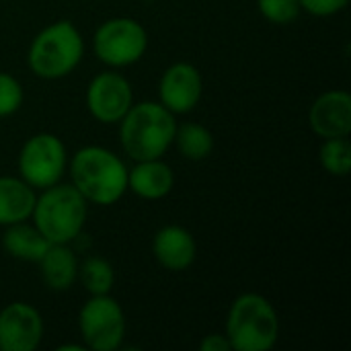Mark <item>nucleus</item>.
<instances>
[{
    "mask_svg": "<svg viewBox=\"0 0 351 351\" xmlns=\"http://www.w3.org/2000/svg\"><path fill=\"white\" fill-rule=\"evenodd\" d=\"M70 179L76 191L97 206H113L128 191V167L103 146H84L68 162Z\"/></svg>",
    "mask_w": 351,
    "mask_h": 351,
    "instance_id": "obj_1",
    "label": "nucleus"
},
{
    "mask_svg": "<svg viewBox=\"0 0 351 351\" xmlns=\"http://www.w3.org/2000/svg\"><path fill=\"white\" fill-rule=\"evenodd\" d=\"M175 130V115L165 105L142 101L119 119V144L132 160L162 158L173 146Z\"/></svg>",
    "mask_w": 351,
    "mask_h": 351,
    "instance_id": "obj_2",
    "label": "nucleus"
},
{
    "mask_svg": "<svg viewBox=\"0 0 351 351\" xmlns=\"http://www.w3.org/2000/svg\"><path fill=\"white\" fill-rule=\"evenodd\" d=\"M86 214L88 202L76 187L72 183H56L41 189L35 197L31 220L49 243L70 245L82 234Z\"/></svg>",
    "mask_w": 351,
    "mask_h": 351,
    "instance_id": "obj_3",
    "label": "nucleus"
},
{
    "mask_svg": "<svg viewBox=\"0 0 351 351\" xmlns=\"http://www.w3.org/2000/svg\"><path fill=\"white\" fill-rule=\"evenodd\" d=\"M226 337L234 351H269L280 337V319L274 304L255 292L232 300L226 317Z\"/></svg>",
    "mask_w": 351,
    "mask_h": 351,
    "instance_id": "obj_4",
    "label": "nucleus"
},
{
    "mask_svg": "<svg viewBox=\"0 0 351 351\" xmlns=\"http://www.w3.org/2000/svg\"><path fill=\"white\" fill-rule=\"evenodd\" d=\"M84 56V39L70 21H56L43 27L27 51L29 70L45 80L66 78Z\"/></svg>",
    "mask_w": 351,
    "mask_h": 351,
    "instance_id": "obj_5",
    "label": "nucleus"
},
{
    "mask_svg": "<svg viewBox=\"0 0 351 351\" xmlns=\"http://www.w3.org/2000/svg\"><path fill=\"white\" fill-rule=\"evenodd\" d=\"M148 47V33L132 16H113L101 23L93 35V51L109 68H125L142 60Z\"/></svg>",
    "mask_w": 351,
    "mask_h": 351,
    "instance_id": "obj_6",
    "label": "nucleus"
},
{
    "mask_svg": "<svg viewBox=\"0 0 351 351\" xmlns=\"http://www.w3.org/2000/svg\"><path fill=\"white\" fill-rule=\"evenodd\" d=\"M68 171V152L56 134L31 136L19 152V177L35 191L51 187L62 181Z\"/></svg>",
    "mask_w": 351,
    "mask_h": 351,
    "instance_id": "obj_7",
    "label": "nucleus"
},
{
    "mask_svg": "<svg viewBox=\"0 0 351 351\" xmlns=\"http://www.w3.org/2000/svg\"><path fill=\"white\" fill-rule=\"evenodd\" d=\"M78 329L86 350L115 351L125 337V315L109 294L90 296L78 313Z\"/></svg>",
    "mask_w": 351,
    "mask_h": 351,
    "instance_id": "obj_8",
    "label": "nucleus"
},
{
    "mask_svg": "<svg viewBox=\"0 0 351 351\" xmlns=\"http://www.w3.org/2000/svg\"><path fill=\"white\" fill-rule=\"evenodd\" d=\"M134 105V90L119 72L97 74L86 88L88 113L101 123H119V119Z\"/></svg>",
    "mask_w": 351,
    "mask_h": 351,
    "instance_id": "obj_9",
    "label": "nucleus"
},
{
    "mask_svg": "<svg viewBox=\"0 0 351 351\" xmlns=\"http://www.w3.org/2000/svg\"><path fill=\"white\" fill-rule=\"evenodd\" d=\"M43 339L41 313L29 302H10L0 311V351H35Z\"/></svg>",
    "mask_w": 351,
    "mask_h": 351,
    "instance_id": "obj_10",
    "label": "nucleus"
},
{
    "mask_svg": "<svg viewBox=\"0 0 351 351\" xmlns=\"http://www.w3.org/2000/svg\"><path fill=\"white\" fill-rule=\"evenodd\" d=\"M204 95L202 72L189 62H177L169 66L158 82V103L173 115L189 113L197 107Z\"/></svg>",
    "mask_w": 351,
    "mask_h": 351,
    "instance_id": "obj_11",
    "label": "nucleus"
},
{
    "mask_svg": "<svg viewBox=\"0 0 351 351\" xmlns=\"http://www.w3.org/2000/svg\"><path fill=\"white\" fill-rule=\"evenodd\" d=\"M311 130L327 138H343L351 134V97L348 90H327L315 99L308 111Z\"/></svg>",
    "mask_w": 351,
    "mask_h": 351,
    "instance_id": "obj_12",
    "label": "nucleus"
},
{
    "mask_svg": "<svg viewBox=\"0 0 351 351\" xmlns=\"http://www.w3.org/2000/svg\"><path fill=\"white\" fill-rule=\"evenodd\" d=\"M152 253L165 269L185 271L193 265L197 257V245L187 228L179 224H169L156 232L152 241Z\"/></svg>",
    "mask_w": 351,
    "mask_h": 351,
    "instance_id": "obj_13",
    "label": "nucleus"
},
{
    "mask_svg": "<svg viewBox=\"0 0 351 351\" xmlns=\"http://www.w3.org/2000/svg\"><path fill=\"white\" fill-rule=\"evenodd\" d=\"M173 187L175 173L162 158L136 160V165L128 169V191L142 199H162L173 191Z\"/></svg>",
    "mask_w": 351,
    "mask_h": 351,
    "instance_id": "obj_14",
    "label": "nucleus"
},
{
    "mask_svg": "<svg viewBox=\"0 0 351 351\" xmlns=\"http://www.w3.org/2000/svg\"><path fill=\"white\" fill-rule=\"evenodd\" d=\"M37 263H39L41 280L51 292L70 290L78 278V259L70 249V245L51 243Z\"/></svg>",
    "mask_w": 351,
    "mask_h": 351,
    "instance_id": "obj_15",
    "label": "nucleus"
},
{
    "mask_svg": "<svg viewBox=\"0 0 351 351\" xmlns=\"http://www.w3.org/2000/svg\"><path fill=\"white\" fill-rule=\"evenodd\" d=\"M35 197V189L21 177H0V226L29 220Z\"/></svg>",
    "mask_w": 351,
    "mask_h": 351,
    "instance_id": "obj_16",
    "label": "nucleus"
},
{
    "mask_svg": "<svg viewBox=\"0 0 351 351\" xmlns=\"http://www.w3.org/2000/svg\"><path fill=\"white\" fill-rule=\"evenodd\" d=\"M4 228L6 230L2 234V249L19 261L37 263L43 257V253L47 251V247L51 245L35 228V224H27V220L4 226Z\"/></svg>",
    "mask_w": 351,
    "mask_h": 351,
    "instance_id": "obj_17",
    "label": "nucleus"
},
{
    "mask_svg": "<svg viewBox=\"0 0 351 351\" xmlns=\"http://www.w3.org/2000/svg\"><path fill=\"white\" fill-rule=\"evenodd\" d=\"M173 144L177 146L179 154L187 160H204L214 150V136L202 123H181L175 130Z\"/></svg>",
    "mask_w": 351,
    "mask_h": 351,
    "instance_id": "obj_18",
    "label": "nucleus"
},
{
    "mask_svg": "<svg viewBox=\"0 0 351 351\" xmlns=\"http://www.w3.org/2000/svg\"><path fill=\"white\" fill-rule=\"evenodd\" d=\"M82 288L90 296L109 294L115 284V271L109 261L101 257H88L82 263H78V278Z\"/></svg>",
    "mask_w": 351,
    "mask_h": 351,
    "instance_id": "obj_19",
    "label": "nucleus"
},
{
    "mask_svg": "<svg viewBox=\"0 0 351 351\" xmlns=\"http://www.w3.org/2000/svg\"><path fill=\"white\" fill-rule=\"evenodd\" d=\"M319 158L323 169L335 177H348L351 171V142L348 136L343 138H327L321 144Z\"/></svg>",
    "mask_w": 351,
    "mask_h": 351,
    "instance_id": "obj_20",
    "label": "nucleus"
},
{
    "mask_svg": "<svg viewBox=\"0 0 351 351\" xmlns=\"http://www.w3.org/2000/svg\"><path fill=\"white\" fill-rule=\"evenodd\" d=\"M257 6L261 16L274 25H290L302 10L298 0H257Z\"/></svg>",
    "mask_w": 351,
    "mask_h": 351,
    "instance_id": "obj_21",
    "label": "nucleus"
},
{
    "mask_svg": "<svg viewBox=\"0 0 351 351\" xmlns=\"http://www.w3.org/2000/svg\"><path fill=\"white\" fill-rule=\"evenodd\" d=\"M23 101H25V93L21 82L10 74L0 72V117L14 115L21 109Z\"/></svg>",
    "mask_w": 351,
    "mask_h": 351,
    "instance_id": "obj_22",
    "label": "nucleus"
},
{
    "mask_svg": "<svg viewBox=\"0 0 351 351\" xmlns=\"http://www.w3.org/2000/svg\"><path fill=\"white\" fill-rule=\"evenodd\" d=\"M298 2L300 8L313 16H333L350 4V0H298Z\"/></svg>",
    "mask_w": 351,
    "mask_h": 351,
    "instance_id": "obj_23",
    "label": "nucleus"
},
{
    "mask_svg": "<svg viewBox=\"0 0 351 351\" xmlns=\"http://www.w3.org/2000/svg\"><path fill=\"white\" fill-rule=\"evenodd\" d=\"M199 350L202 351H232V346L224 335H218V333H212V335H206L199 343Z\"/></svg>",
    "mask_w": 351,
    "mask_h": 351,
    "instance_id": "obj_24",
    "label": "nucleus"
}]
</instances>
